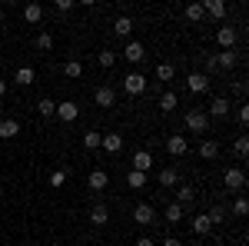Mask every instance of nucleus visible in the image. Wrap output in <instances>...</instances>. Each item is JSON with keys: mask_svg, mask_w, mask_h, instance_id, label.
I'll list each match as a JSON object with an SVG mask.
<instances>
[{"mask_svg": "<svg viewBox=\"0 0 249 246\" xmlns=\"http://www.w3.org/2000/svg\"><path fill=\"white\" fill-rule=\"evenodd\" d=\"M216 40H219V47H223V50H232V47H236V27L223 23V27L216 30Z\"/></svg>", "mask_w": 249, "mask_h": 246, "instance_id": "9d476101", "label": "nucleus"}, {"mask_svg": "<svg viewBox=\"0 0 249 246\" xmlns=\"http://www.w3.org/2000/svg\"><path fill=\"white\" fill-rule=\"evenodd\" d=\"M186 20H190V23H199V20H203V3H190V7H186Z\"/></svg>", "mask_w": 249, "mask_h": 246, "instance_id": "72a5a7b5", "label": "nucleus"}, {"mask_svg": "<svg viewBox=\"0 0 249 246\" xmlns=\"http://www.w3.org/2000/svg\"><path fill=\"white\" fill-rule=\"evenodd\" d=\"M219 156V143L216 140H203L199 143V160H216Z\"/></svg>", "mask_w": 249, "mask_h": 246, "instance_id": "aec40b11", "label": "nucleus"}, {"mask_svg": "<svg viewBox=\"0 0 249 246\" xmlns=\"http://www.w3.org/2000/svg\"><path fill=\"white\" fill-rule=\"evenodd\" d=\"M186 87H190V94H206V90H210V76L196 70V74L186 76Z\"/></svg>", "mask_w": 249, "mask_h": 246, "instance_id": "1a4fd4ad", "label": "nucleus"}, {"mask_svg": "<svg viewBox=\"0 0 249 246\" xmlns=\"http://www.w3.org/2000/svg\"><path fill=\"white\" fill-rule=\"evenodd\" d=\"M193 229H196L199 236H206V233H210V229H213L210 216H206V213H196V216H193Z\"/></svg>", "mask_w": 249, "mask_h": 246, "instance_id": "393cba45", "label": "nucleus"}, {"mask_svg": "<svg viewBox=\"0 0 249 246\" xmlns=\"http://www.w3.org/2000/svg\"><path fill=\"white\" fill-rule=\"evenodd\" d=\"M206 114H210V120H213V116H226V114H230V100H226V96H216Z\"/></svg>", "mask_w": 249, "mask_h": 246, "instance_id": "a211bd4d", "label": "nucleus"}, {"mask_svg": "<svg viewBox=\"0 0 249 246\" xmlns=\"http://www.w3.org/2000/svg\"><path fill=\"white\" fill-rule=\"evenodd\" d=\"M63 74L70 76V80H77V76H83V63L80 60H67L63 63Z\"/></svg>", "mask_w": 249, "mask_h": 246, "instance_id": "c85d7f7f", "label": "nucleus"}, {"mask_svg": "<svg viewBox=\"0 0 249 246\" xmlns=\"http://www.w3.org/2000/svg\"><path fill=\"white\" fill-rule=\"evenodd\" d=\"M230 213H232V216H246V213H249V200H246V196H239V200L230 207Z\"/></svg>", "mask_w": 249, "mask_h": 246, "instance_id": "f704fd0d", "label": "nucleus"}, {"mask_svg": "<svg viewBox=\"0 0 249 246\" xmlns=\"http://www.w3.org/2000/svg\"><path fill=\"white\" fill-rule=\"evenodd\" d=\"M17 133H20L17 120H0V140H14Z\"/></svg>", "mask_w": 249, "mask_h": 246, "instance_id": "412c9836", "label": "nucleus"}, {"mask_svg": "<svg viewBox=\"0 0 249 246\" xmlns=\"http://www.w3.org/2000/svg\"><path fill=\"white\" fill-rule=\"evenodd\" d=\"M239 123H249V107H239Z\"/></svg>", "mask_w": 249, "mask_h": 246, "instance_id": "79ce46f5", "label": "nucleus"}, {"mask_svg": "<svg viewBox=\"0 0 249 246\" xmlns=\"http://www.w3.org/2000/svg\"><path fill=\"white\" fill-rule=\"evenodd\" d=\"M133 246H156V243H153V240H150V236H140V240H136Z\"/></svg>", "mask_w": 249, "mask_h": 246, "instance_id": "37998d69", "label": "nucleus"}, {"mask_svg": "<svg viewBox=\"0 0 249 246\" xmlns=\"http://www.w3.org/2000/svg\"><path fill=\"white\" fill-rule=\"evenodd\" d=\"M53 116H60L63 123H73V120L80 116V107L73 103V100H63V103H57V114Z\"/></svg>", "mask_w": 249, "mask_h": 246, "instance_id": "6e6552de", "label": "nucleus"}, {"mask_svg": "<svg viewBox=\"0 0 249 246\" xmlns=\"http://www.w3.org/2000/svg\"><path fill=\"white\" fill-rule=\"evenodd\" d=\"M96 63H100L103 70H110V67L116 63V54L113 50H100V54H96Z\"/></svg>", "mask_w": 249, "mask_h": 246, "instance_id": "2f4dec72", "label": "nucleus"}, {"mask_svg": "<svg viewBox=\"0 0 249 246\" xmlns=\"http://www.w3.org/2000/svg\"><path fill=\"white\" fill-rule=\"evenodd\" d=\"M133 220L140 223V227H153L156 223V209L150 207V203H140V207L133 209Z\"/></svg>", "mask_w": 249, "mask_h": 246, "instance_id": "423d86ee", "label": "nucleus"}, {"mask_svg": "<svg viewBox=\"0 0 249 246\" xmlns=\"http://www.w3.org/2000/svg\"><path fill=\"white\" fill-rule=\"evenodd\" d=\"M193 200H196V189L179 183V187H176V203H179V207H190Z\"/></svg>", "mask_w": 249, "mask_h": 246, "instance_id": "4be33fe9", "label": "nucleus"}, {"mask_svg": "<svg viewBox=\"0 0 249 246\" xmlns=\"http://www.w3.org/2000/svg\"><path fill=\"white\" fill-rule=\"evenodd\" d=\"M7 94V80H0V96Z\"/></svg>", "mask_w": 249, "mask_h": 246, "instance_id": "a18cd8bd", "label": "nucleus"}, {"mask_svg": "<svg viewBox=\"0 0 249 246\" xmlns=\"http://www.w3.org/2000/svg\"><path fill=\"white\" fill-rule=\"evenodd\" d=\"M100 140H103V133H96V130L83 133V147H87V150H96V147H100Z\"/></svg>", "mask_w": 249, "mask_h": 246, "instance_id": "473e14b6", "label": "nucleus"}, {"mask_svg": "<svg viewBox=\"0 0 249 246\" xmlns=\"http://www.w3.org/2000/svg\"><path fill=\"white\" fill-rule=\"evenodd\" d=\"M93 103H96V107H103V110H110V107L116 103V90H113V87H96V90H93Z\"/></svg>", "mask_w": 249, "mask_h": 246, "instance_id": "20e7f679", "label": "nucleus"}, {"mask_svg": "<svg viewBox=\"0 0 249 246\" xmlns=\"http://www.w3.org/2000/svg\"><path fill=\"white\" fill-rule=\"evenodd\" d=\"M23 20H27V23H40V20H43V7H40V3H27V7H23Z\"/></svg>", "mask_w": 249, "mask_h": 246, "instance_id": "b1692460", "label": "nucleus"}, {"mask_svg": "<svg viewBox=\"0 0 249 246\" xmlns=\"http://www.w3.org/2000/svg\"><path fill=\"white\" fill-rule=\"evenodd\" d=\"M239 246H246V243H239Z\"/></svg>", "mask_w": 249, "mask_h": 246, "instance_id": "09e8293b", "label": "nucleus"}, {"mask_svg": "<svg viewBox=\"0 0 249 246\" xmlns=\"http://www.w3.org/2000/svg\"><path fill=\"white\" fill-rule=\"evenodd\" d=\"M163 220H166V223H179V220H183V207H179V203H170V207L163 209Z\"/></svg>", "mask_w": 249, "mask_h": 246, "instance_id": "cd10ccee", "label": "nucleus"}, {"mask_svg": "<svg viewBox=\"0 0 249 246\" xmlns=\"http://www.w3.org/2000/svg\"><path fill=\"white\" fill-rule=\"evenodd\" d=\"M146 87H150V83H146V76H143V74H136V70L123 76V94L140 96V94H146Z\"/></svg>", "mask_w": 249, "mask_h": 246, "instance_id": "f03ea898", "label": "nucleus"}, {"mask_svg": "<svg viewBox=\"0 0 249 246\" xmlns=\"http://www.w3.org/2000/svg\"><path fill=\"white\" fill-rule=\"evenodd\" d=\"M223 183H226L230 193H243V187H246V173L239 170V167H230V170L223 173Z\"/></svg>", "mask_w": 249, "mask_h": 246, "instance_id": "7ed1b4c3", "label": "nucleus"}, {"mask_svg": "<svg viewBox=\"0 0 249 246\" xmlns=\"http://www.w3.org/2000/svg\"><path fill=\"white\" fill-rule=\"evenodd\" d=\"M173 74H176V70H173L170 63H160V67H156V80H163V83L173 80Z\"/></svg>", "mask_w": 249, "mask_h": 246, "instance_id": "e433bc0d", "label": "nucleus"}, {"mask_svg": "<svg viewBox=\"0 0 249 246\" xmlns=\"http://www.w3.org/2000/svg\"><path fill=\"white\" fill-rule=\"evenodd\" d=\"M37 110H40V116H53V114H57V103H53L50 96H40Z\"/></svg>", "mask_w": 249, "mask_h": 246, "instance_id": "7c9ffc66", "label": "nucleus"}, {"mask_svg": "<svg viewBox=\"0 0 249 246\" xmlns=\"http://www.w3.org/2000/svg\"><path fill=\"white\" fill-rule=\"evenodd\" d=\"M232 150H236V156H246L249 153V136H236V147H232Z\"/></svg>", "mask_w": 249, "mask_h": 246, "instance_id": "4c0bfd02", "label": "nucleus"}, {"mask_svg": "<svg viewBox=\"0 0 249 246\" xmlns=\"http://www.w3.org/2000/svg\"><path fill=\"white\" fill-rule=\"evenodd\" d=\"M203 14L223 20V17H226V3H223V0H203Z\"/></svg>", "mask_w": 249, "mask_h": 246, "instance_id": "f3484780", "label": "nucleus"}, {"mask_svg": "<svg viewBox=\"0 0 249 246\" xmlns=\"http://www.w3.org/2000/svg\"><path fill=\"white\" fill-rule=\"evenodd\" d=\"M160 187L163 189H176L179 187V173H176V167H163V170H160Z\"/></svg>", "mask_w": 249, "mask_h": 246, "instance_id": "f8f14e48", "label": "nucleus"}, {"mask_svg": "<svg viewBox=\"0 0 249 246\" xmlns=\"http://www.w3.org/2000/svg\"><path fill=\"white\" fill-rule=\"evenodd\" d=\"M210 114H206V110H203V107H193V110H186V130L190 133H199V136H203V133H210Z\"/></svg>", "mask_w": 249, "mask_h": 246, "instance_id": "f257e3e1", "label": "nucleus"}, {"mask_svg": "<svg viewBox=\"0 0 249 246\" xmlns=\"http://www.w3.org/2000/svg\"><path fill=\"white\" fill-rule=\"evenodd\" d=\"M50 246H63V243H50Z\"/></svg>", "mask_w": 249, "mask_h": 246, "instance_id": "49530a36", "label": "nucleus"}, {"mask_svg": "<svg viewBox=\"0 0 249 246\" xmlns=\"http://www.w3.org/2000/svg\"><path fill=\"white\" fill-rule=\"evenodd\" d=\"M100 147H103L107 153H120V150H123V133H103Z\"/></svg>", "mask_w": 249, "mask_h": 246, "instance_id": "ddd939ff", "label": "nucleus"}, {"mask_svg": "<svg viewBox=\"0 0 249 246\" xmlns=\"http://www.w3.org/2000/svg\"><path fill=\"white\" fill-rule=\"evenodd\" d=\"M67 176H70L67 170H53V173H50V187H63V183H67Z\"/></svg>", "mask_w": 249, "mask_h": 246, "instance_id": "58836bf2", "label": "nucleus"}, {"mask_svg": "<svg viewBox=\"0 0 249 246\" xmlns=\"http://www.w3.org/2000/svg\"><path fill=\"white\" fill-rule=\"evenodd\" d=\"M186 150H190V143H186V136H183V133L166 136V153H170V156H183Z\"/></svg>", "mask_w": 249, "mask_h": 246, "instance_id": "39448f33", "label": "nucleus"}, {"mask_svg": "<svg viewBox=\"0 0 249 246\" xmlns=\"http://www.w3.org/2000/svg\"><path fill=\"white\" fill-rule=\"evenodd\" d=\"M14 80H17L20 87H30V83L37 80V70H34V67H17V74H14Z\"/></svg>", "mask_w": 249, "mask_h": 246, "instance_id": "6ab92c4d", "label": "nucleus"}, {"mask_svg": "<svg viewBox=\"0 0 249 246\" xmlns=\"http://www.w3.org/2000/svg\"><path fill=\"white\" fill-rule=\"evenodd\" d=\"M113 34H116L120 40H126L130 34H133V20L126 17V14H120V17L113 20Z\"/></svg>", "mask_w": 249, "mask_h": 246, "instance_id": "4468645a", "label": "nucleus"}, {"mask_svg": "<svg viewBox=\"0 0 249 246\" xmlns=\"http://www.w3.org/2000/svg\"><path fill=\"white\" fill-rule=\"evenodd\" d=\"M146 57V47L140 43V40H130L126 47H123V60H130V63H143Z\"/></svg>", "mask_w": 249, "mask_h": 246, "instance_id": "0eeeda50", "label": "nucleus"}, {"mask_svg": "<svg viewBox=\"0 0 249 246\" xmlns=\"http://www.w3.org/2000/svg\"><path fill=\"white\" fill-rule=\"evenodd\" d=\"M90 223H93V227L110 223V207H107V203H93V207H90Z\"/></svg>", "mask_w": 249, "mask_h": 246, "instance_id": "9b49d317", "label": "nucleus"}, {"mask_svg": "<svg viewBox=\"0 0 249 246\" xmlns=\"http://www.w3.org/2000/svg\"><path fill=\"white\" fill-rule=\"evenodd\" d=\"M150 167H153V156H150V150H136V153H133V170H136V173H150Z\"/></svg>", "mask_w": 249, "mask_h": 246, "instance_id": "2eb2a0df", "label": "nucleus"}, {"mask_svg": "<svg viewBox=\"0 0 249 246\" xmlns=\"http://www.w3.org/2000/svg\"><path fill=\"white\" fill-rule=\"evenodd\" d=\"M160 246H183V240H173V236H166V240H163Z\"/></svg>", "mask_w": 249, "mask_h": 246, "instance_id": "c03bdc74", "label": "nucleus"}, {"mask_svg": "<svg viewBox=\"0 0 249 246\" xmlns=\"http://www.w3.org/2000/svg\"><path fill=\"white\" fill-rule=\"evenodd\" d=\"M53 7H57V14H70V10H73L77 3H73V0H57Z\"/></svg>", "mask_w": 249, "mask_h": 246, "instance_id": "ea45409f", "label": "nucleus"}, {"mask_svg": "<svg viewBox=\"0 0 249 246\" xmlns=\"http://www.w3.org/2000/svg\"><path fill=\"white\" fill-rule=\"evenodd\" d=\"M0 23H3V14H0Z\"/></svg>", "mask_w": 249, "mask_h": 246, "instance_id": "de8ad7c7", "label": "nucleus"}, {"mask_svg": "<svg viewBox=\"0 0 249 246\" xmlns=\"http://www.w3.org/2000/svg\"><path fill=\"white\" fill-rule=\"evenodd\" d=\"M176 107H179V100H176V94H173V90H166V94L160 96V110H163V114H173Z\"/></svg>", "mask_w": 249, "mask_h": 246, "instance_id": "a878e982", "label": "nucleus"}, {"mask_svg": "<svg viewBox=\"0 0 249 246\" xmlns=\"http://www.w3.org/2000/svg\"><path fill=\"white\" fill-rule=\"evenodd\" d=\"M203 63H206L210 74H213V70H219V67H216V54H203ZM210 74H206V76H210Z\"/></svg>", "mask_w": 249, "mask_h": 246, "instance_id": "a19ab883", "label": "nucleus"}, {"mask_svg": "<svg viewBox=\"0 0 249 246\" xmlns=\"http://www.w3.org/2000/svg\"><path fill=\"white\" fill-rule=\"evenodd\" d=\"M146 180H150V173H136V170L126 173V187H130V189H143V187H146Z\"/></svg>", "mask_w": 249, "mask_h": 246, "instance_id": "5701e85b", "label": "nucleus"}, {"mask_svg": "<svg viewBox=\"0 0 249 246\" xmlns=\"http://www.w3.org/2000/svg\"><path fill=\"white\" fill-rule=\"evenodd\" d=\"M107 180H110L107 170H93L90 176H87V187L93 189V193H103V189H107Z\"/></svg>", "mask_w": 249, "mask_h": 246, "instance_id": "dca6fc26", "label": "nucleus"}, {"mask_svg": "<svg viewBox=\"0 0 249 246\" xmlns=\"http://www.w3.org/2000/svg\"><path fill=\"white\" fill-rule=\"evenodd\" d=\"M236 54H232V50H223V54H216V67H223V70H232V67H236Z\"/></svg>", "mask_w": 249, "mask_h": 246, "instance_id": "bb28decb", "label": "nucleus"}, {"mask_svg": "<svg viewBox=\"0 0 249 246\" xmlns=\"http://www.w3.org/2000/svg\"><path fill=\"white\" fill-rule=\"evenodd\" d=\"M37 50H53V34H37Z\"/></svg>", "mask_w": 249, "mask_h": 246, "instance_id": "c9c22d12", "label": "nucleus"}, {"mask_svg": "<svg viewBox=\"0 0 249 246\" xmlns=\"http://www.w3.org/2000/svg\"><path fill=\"white\" fill-rule=\"evenodd\" d=\"M206 216H210V223L216 227V223H223V220L230 216V209H226V207H210V209H206Z\"/></svg>", "mask_w": 249, "mask_h": 246, "instance_id": "c756f323", "label": "nucleus"}]
</instances>
